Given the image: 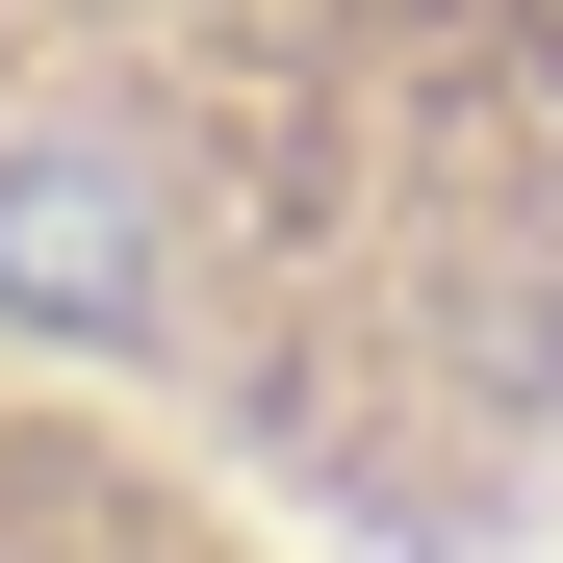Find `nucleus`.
<instances>
[{
  "label": "nucleus",
  "instance_id": "1",
  "mask_svg": "<svg viewBox=\"0 0 563 563\" xmlns=\"http://www.w3.org/2000/svg\"><path fill=\"white\" fill-rule=\"evenodd\" d=\"M0 308L154 333V206H129V154H0Z\"/></svg>",
  "mask_w": 563,
  "mask_h": 563
}]
</instances>
